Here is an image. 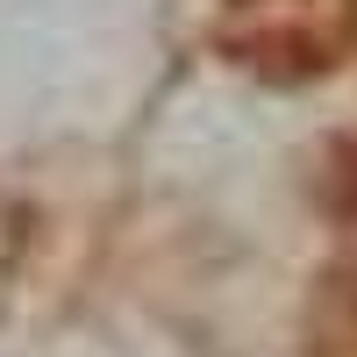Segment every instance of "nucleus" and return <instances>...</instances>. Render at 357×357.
Instances as JSON below:
<instances>
[{
	"label": "nucleus",
	"mask_w": 357,
	"mask_h": 357,
	"mask_svg": "<svg viewBox=\"0 0 357 357\" xmlns=\"http://www.w3.org/2000/svg\"><path fill=\"white\" fill-rule=\"evenodd\" d=\"M336 286H343V301H350V307H357V264H350V272H343V279H336Z\"/></svg>",
	"instance_id": "1"
}]
</instances>
